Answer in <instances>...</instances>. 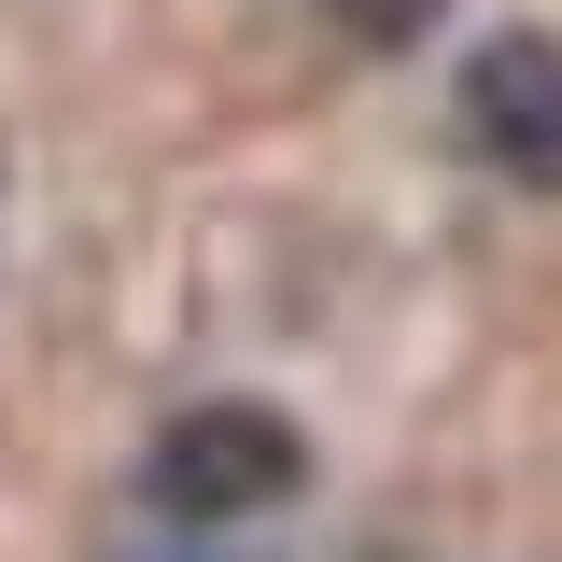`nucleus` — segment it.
Instances as JSON below:
<instances>
[{"mask_svg":"<svg viewBox=\"0 0 562 562\" xmlns=\"http://www.w3.org/2000/svg\"><path fill=\"white\" fill-rule=\"evenodd\" d=\"M464 140L506 183H562V43L549 29H492L464 57Z\"/></svg>","mask_w":562,"mask_h":562,"instance_id":"f03ea898","label":"nucleus"},{"mask_svg":"<svg viewBox=\"0 0 562 562\" xmlns=\"http://www.w3.org/2000/svg\"><path fill=\"white\" fill-rule=\"evenodd\" d=\"M310 479V450H295V422L281 408H239V394H211L155 436V506L183 520V535H225V520H254L281 492Z\"/></svg>","mask_w":562,"mask_h":562,"instance_id":"f257e3e1","label":"nucleus"},{"mask_svg":"<svg viewBox=\"0 0 562 562\" xmlns=\"http://www.w3.org/2000/svg\"><path fill=\"white\" fill-rule=\"evenodd\" d=\"M338 14H351V29H366V43H408V29H422V14H436V0H338Z\"/></svg>","mask_w":562,"mask_h":562,"instance_id":"7ed1b4c3","label":"nucleus"}]
</instances>
